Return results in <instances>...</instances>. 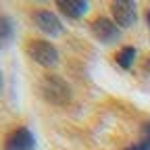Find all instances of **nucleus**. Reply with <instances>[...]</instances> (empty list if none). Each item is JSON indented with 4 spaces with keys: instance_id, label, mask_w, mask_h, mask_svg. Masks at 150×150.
Segmentation results:
<instances>
[{
    "instance_id": "nucleus-1",
    "label": "nucleus",
    "mask_w": 150,
    "mask_h": 150,
    "mask_svg": "<svg viewBox=\"0 0 150 150\" xmlns=\"http://www.w3.org/2000/svg\"><path fill=\"white\" fill-rule=\"evenodd\" d=\"M40 94L42 98L52 106H69L73 102V88L61 75H44L40 81Z\"/></svg>"
},
{
    "instance_id": "nucleus-4",
    "label": "nucleus",
    "mask_w": 150,
    "mask_h": 150,
    "mask_svg": "<svg viewBox=\"0 0 150 150\" xmlns=\"http://www.w3.org/2000/svg\"><path fill=\"white\" fill-rule=\"evenodd\" d=\"M31 21H33V25L38 29H40L44 35H48V38H61L65 33V25H63L61 17L56 15L54 11L35 8V11H31Z\"/></svg>"
},
{
    "instance_id": "nucleus-12",
    "label": "nucleus",
    "mask_w": 150,
    "mask_h": 150,
    "mask_svg": "<svg viewBox=\"0 0 150 150\" xmlns=\"http://www.w3.org/2000/svg\"><path fill=\"white\" fill-rule=\"evenodd\" d=\"M2 88H4V75H2V71H0V92H2Z\"/></svg>"
},
{
    "instance_id": "nucleus-9",
    "label": "nucleus",
    "mask_w": 150,
    "mask_h": 150,
    "mask_svg": "<svg viewBox=\"0 0 150 150\" xmlns=\"http://www.w3.org/2000/svg\"><path fill=\"white\" fill-rule=\"evenodd\" d=\"M136 56H138V48L136 46H123L121 50H117L115 54V63L121 69H131L136 63Z\"/></svg>"
},
{
    "instance_id": "nucleus-8",
    "label": "nucleus",
    "mask_w": 150,
    "mask_h": 150,
    "mask_svg": "<svg viewBox=\"0 0 150 150\" xmlns=\"http://www.w3.org/2000/svg\"><path fill=\"white\" fill-rule=\"evenodd\" d=\"M15 38V23L6 13H0V48H4Z\"/></svg>"
},
{
    "instance_id": "nucleus-7",
    "label": "nucleus",
    "mask_w": 150,
    "mask_h": 150,
    "mask_svg": "<svg viewBox=\"0 0 150 150\" xmlns=\"http://www.w3.org/2000/svg\"><path fill=\"white\" fill-rule=\"evenodd\" d=\"M56 11L63 17L75 21L90 11V2H86V0H56Z\"/></svg>"
},
{
    "instance_id": "nucleus-6",
    "label": "nucleus",
    "mask_w": 150,
    "mask_h": 150,
    "mask_svg": "<svg viewBox=\"0 0 150 150\" xmlns=\"http://www.w3.org/2000/svg\"><path fill=\"white\" fill-rule=\"evenodd\" d=\"M35 148H38V140L33 131L25 125L11 129L2 142V150H35Z\"/></svg>"
},
{
    "instance_id": "nucleus-10",
    "label": "nucleus",
    "mask_w": 150,
    "mask_h": 150,
    "mask_svg": "<svg viewBox=\"0 0 150 150\" xmlns=\"http://www.w3.org/2000/svg\"><path fill=\"white\" fill-rule=\"evenodd\" d=\"M144 21H146V25H148V29H150V6L144 11Z\"/></svg>"
},
{
    "instance_id": "nucleus-11",
    "label": "nucleus",
    "mask_w": 150,
    "mask_h": 150,
    "mask_svg": "<svg viewBox=\"0 0 150 150\" xmlns=\"http://www.w3.org/2000/svg\"><path fill=\"white\" fill-rule=\"evenodd\" d=\"M144 71H146V73L150 75V56H148V59L144 61Z\"/></svg>"
},
{
    "instance_id": "nucleus-3",
    "label": "nucleus",
    "mask_w": 150,
    "mask_h": 150,
    "mask_svg": "<svg viewBox=\"0 0 150 150\" xmlns=\"http://www.w3.org/2000/svg\"><path fill=\"white\" fill-rule=\"evenodd\" d=\"M90 33H92L94 40H98L104 46H115L121 40V35H123L121 27L112 21L110 17H106V15H98L90 23Z\"/></svg>"
},
{
    "instance_id": "nucleus-2",
    "label": "nucleus",
    "mask_w": 150,
    "mask_h": 150,
    "mask_svg": "<svg viewBox=\"0 0 150 150\" xmlns=\"http://www.w3.org/2000/svg\"><path fill=\"white\" fill-rule=\"evenodd\" d=\"M25 52H27V56L33 63H38L40 67H48V69L56 67L59 65V59H61L59 48H56L52 42L44 40V38H31V40L25 44Z\"/></svg>"
},
{
    "instance_id": "nucleus-5",
    "label": "nucleus",
    "mask_w": 150,
    "mask_h": 150,
    "mask_svg": "<svg viewBox=\"0 0 150 150\" xmlns=\"http://www.w3.org/2000/svg\"><path fill=\"white\" fill-rule=\"evenodd\" d=\"M110 19L121 29H129L138 23V4L134 0H115L110 2Z\"/></svg>"
}]
</instances>
